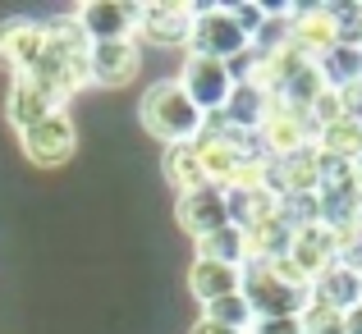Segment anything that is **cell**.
Returning a JSON list of instances; mask_svg holds the SVG:
<instances>
[{"label":"cell","mask_w":362,"mask_h":334,"mask_svg":"<svg viewBox=\"0 0 362 334\" xmlns=\"http://www.w3.org/2000/svg\"><path fill=\"white\" fill-rule=\"evenodd\" d=\"M88 60H92V37L83 32V23L78 18H55V23H46L42 60H37V69L23 73V78H33L37 88L51 97V106L60 110L64 101L78 97V92L92 83Z\"/></svg>","instance_id":"1"},{"label":"cell","mask_w":362,"mask_h":334,"mask_svg":"<svg viewBox=\"0 0 362 334\" xmlns=\"http://www.w3.org/2000/svg\"><path fill=\"white\" fill-rule=\"evenodd\" d=\"M138 119H142V129H147L151 138L170 142V147H175V142H193L197 133H202V110L184 97V88H179L175 78L151 83V88L142 92Z\"/></svg>","instance_id":"2"},{"label":"cell","mask_w":362,"mask_h":334,"mask_svg":"<svg viewBox=\"0 0 362 334\" xmlns=\"http://www.w3.org/2000/svg\"><path fill=\"white\" fill-rule=\"evenodd\" d=\"M239 293H243L247 307H252V321H284V316H303L312 307V284L284 280L266 261L243 266V289Z\"/></svg>","instance_id":"3"},{"label":"cell","mask_w":362,"mask_h":334,"mask_svg":"<svg viewBox=\"0 0 362 334\" xmlns=\"http://www.w3.org/2000/svg\"><path fill=\"white\" fill-rule=\"evenodd\" d=\"M247 32L234 23V14L225 5H197L193 14V32H188V55H206V60L230 64L234 55L247 51Z\"/></svg>","instance_id":"4"},{"label":"cell","mask_w":362,"mask_h":334,"mask_svg":"<svg viewBox=\"0 0 362 334\" xmlns=\"http://www.w3.org/2000/svg\"><path fill=\"white\" fill-rule=\"evenodd\" d=\"M257 138L266 142V156H293V151H308L312 142H317V124H312L308 110L298 106H284V101H271V110H266L262 129H257Z\"/></svg>","instance_id":"5"},{"label":"cell","mask_w":362,"mask_h":334,"mask_svg":"<svg viewBox=\"0 0 362 334\" xmlns=\"http://www.w3.org/2000/svg\"><path fill=\"white\" fill-rule=\"evenodd\" d=\"M179 88H184V97L193 101L202 114H216V110H225V101H230L234 78H230V69H225L221 60L188 55L184 69H179Z\"/></svg>","instance_id":"6"},{"label":"cell","mask_w":362,"mask_h":334,"mask_svg":"<svg viewBox=\"0 0 362 334\" xmlns=\"http://www.w3.org/2000/svg\"><path fill=\"white\" fill-rule=\"evenodd\" d=\"M18 138H23V156L33 160V165H42V169L64 165V160L74 156V147H78L74 119H69L64 110L51 114V119H42V124H33V129H23Z\"/></svg>","instance_id":"7"},{"label":"cell","mask_w":362,"mask_h":334,"mask_svg":"<svg viewBox=\"0 0 362 334\" xmlns=\"http://www.w3.org/2000/svg\"><path fill=\"white\" fill-rule=\"evenodd\" d=\"M284 261H289L308 284H317L321 275H326L330 266L339 261V234H335V229H326V225H308V229H298V234H293V243H289V256H284Z\"/></svg>","instance_id":"8"},{"label":"cell","mask_w":362,"mask_h":334,"mask_svg":"<svg viewBox=\"0 0 362 334\" xmlns=\"http://www.w3.org/2000/svg\"><path fill=\"white\" fill-rule=\"evenodd\" d=\"M46 51V23H33V18H9L0 23V69H9L14 78L37 69Z\"/></svg>","instance_id":"9"},{"label":"cell","mask_w":362,"mask_h":334,"mask_svg":"<svg viewBox=\"0 0 362 334\" xmlns=\"http://www.w3.org/2000/svg\"><path fill=\"white\" fill-rule=\"evenodd\" d=\"M83 23V32L92 42H133L142 23V5H119V0H97V5H83L74 14Z\"/></svg>","instance_id":"10"},{"label":"cell","mask_w":362,"mask_h":334,"mask_svg":"<svg viewBox=\"0 0 362 334\" xmlns=\"http://www.w3.org/2000/svg\"><path fill=\"white\" fill-rule=\"evenodd\" d=\"M175 220H179L184 234H193V238H206V234H216V229H225V225H230V211H225V188L206 184V188H197V193H179Z\"/></svg>","instance_id":"11"},{"label":"cell","mask_w":362,"mask_h":334,"mask_svg":"<svg viewBox=\"0 0 362 334\" xmlns=\"http://www.w3.org/2000/svg\"><path fill=\"white\" fill-rule=\"evenodd\" d=\"M88 73L97 88H124L138 73V42H92Z\"/></svg>","instance_id":"12"},{"label":"cell","mask_w":362,"mask_h":334,"mask_svg":"<svg viewBox=\"0 0 362 334\" xmlns=\"http://www.w3.org/2000/svg\"><path fill=\"white\" fill-rule=\"evenodd\" d=\"M193 14L197 5H179V0H165V5H142V37L156 46H179L193 32Z\"/></svg>","instance_id":"13"},{"label":"cell","mask_w":362,"mask_h":334,"mask_svg":"<svg viewBox=\"0 0 362 334\" xmlns=\"http://www.w3.org/2000/svg\"><path fill=\"white\" fill-rule=\"evenodd\" d=\"M289 46L312 64L335 46V28H330V18H326V5H298V14H293V23H289Z\"/></svg>","instance_id":"14"},{"label":"cell","mask_w":362,"mask_h":334,"mask_svg":"<svg viewBox=\"0 0 362 334\" xmlns=\"http://www.w3.org/2000/svg\"><path fill=\"white\" fill-rule=\"evenodd\" d=\"M321 188V156L317 147L293 151V156H275L271 160V193H317Z\"/></svg>","instance_id":"15"},{"label":"cell","mask_w":362,"mask_h":334,"mask_svg":"<svg viewBox=\"0 0 362 334\" xmlns=\"http://www.w3.org/2000/svg\"><path fill=\"white\" fill-rule=\"evenodd\" d=\"M312 302H326V307H335V311H354L362 302V266L335 261L312 284Z\"/></svg>","instance_id":"16"},{"label":"cell","mask_w":362,"mask_h":334,"mask_svg":"<svg viewBox=\"0 0 362 334\" xmlns=\"http://www.w3.org/2000/svg\"><path fill=\"white\" fill-rule=\"evenodd\" d=\"M188 289H193V298L202 302H216V298H230V293L243 289V270H234V266H221V261H202L197 256L193 270H188Z\"/></svg>","instance_id":"17"},{"label":"cell","mask_w":362,"mask_h":334,"mask_svg":"<svg viewBox=\"0 0 362 334\" xmlns=\"http://www.w3.org/2000/svg\"><path fill=\"white\" fill-rule=\"evenodd\" d=\"M5 114H9V124L23 133V129H33V124H42V119H51V114H60V110L51 106V97H46V92L37 88L33 78H14V88H9V101H5Z\"/></svg>","instance_id":"18"},{"label":"cell","mask_w":362,"mask_h":334,"mask_svg":"<svg viewBox=\"0 0 362 334\" xmlns=\"http://www.w3.org/2000/svg\"><path fill=\"white\" fill-rule=\"evenodd\" d=\"M312 147H317L326 160H344V165H358V156H362V119L344 114L339 124H326V129L317 133V142H312Z\"/></svg>","instance_id":"19"},{"label":"cell","mask_w":362,"mask_h":334,"mask_svg":"<svg viewBox=\"0 0 362 334\" xmlns=\"http://www.w3.org/2000/svg\"><path fill=\"white\" fill-rule=\"evenodd\" d=\"M266 110H271V97L266 92H257L252 83H234V92H230V101H225V124L230 129H239V133H257L262 129V119H266Z\"/></svg>","instance_id":"20"},{"label":"cell","mask_w":362,"mask_h":334,"mask_svg":"<svg viewBox=\"0 0 362 334\" xmlns=\"http://www.w3.org/2000/svg\"><path fill=\"white\" fill-rule=\"evenodd\" d=\"M243 234H247V261H280V256H289L293 229L280 215H266V220H257Z\"/></svg>","instance_id":"21"},{"label":"cell","mask_w":362,"mask_h":334,"mask_svg":"<svg viewBox=\"0 0 362 334\" xmlns=\"http://www.w3.org/2000/svg\"><path fill=\"white\" fill-rule=\"evenodd\" d=\"M321 78H326L330 92H349L362 83V46H330L326 55L317 60Z\"/></svg>","instance_id":"22"},{"label":"cell","mask_w":362,"mask_h":334,"mask_svg":"<svg viewBox=\"0 0 362 334\" xmlns=\"http://www.w3.org/2000/svg\"><path fill=\"white\" fill-rule=\"evenodd\" d=\"M160 169H165V179L175 184V193H197V188H206V169H202V160H197L193 142H175V147H165Z\"/></svg>","instance_id":"23"},{"label":"cell","mask_w":362,"mask_h":334,"mask_svg":"<svg viewBox=\"0 0 362 334\" xmlns=\"http://www.w3.org/2000/svg\"><path fill=\"white\" fill-rule=\"evenodd\" d=\"M197 256H202V261H221V266L243 270L247 266V234L239 225H225V229H216V234L197 238Z\"/></svg>","instance_id":"24"},{"label":"cell","mask_w":362,"mask_h":334,"mask_svg":"<svg viewBox=\"0 0 362 334\" xmlns=\"http://www.w3.org/2000/svg\"><path fill=\"white\" fill-rule=\"evenodd\" d=\"M202 321H216V326H225V330L247 334V326H252V307L243 302V293H230V298L206 302V307H202Z\"/></svg>","instance_id":"25"},{"label":"cell","mask_w":362,"mask_h":334,"mask_svg":"<svg viewBox=\"0 0 362 334\" xmlns=\"http://www.w3.org/2000/svg\"><path fill=\"white\" fill-rule=\"evenodd\" d=\"M280 220L298 234L308 225H321V206H317V193H280Z\"/></svg>","instance_id":"26"},{"label":"cell","mask_w":362,"mask_h":334,"mask_svg":"<svg viewBox=\"0 0 362 334\" xmlns=\"http://www.w3.org/2000/svg\"><path fill=\"white\" fill-rule=\"evenodd\" d=\"M335 46H362V5H326Z\"/></svg>","instance_id":"27"},{"label":"cell","mask_w":362,"mask_h":334,"mask_svg":"<svg viewBox=\"0 0 362 334\" xmlns=\"http://www.w3.org/2000/svg\"><path fill=\"white\" fill-rule=\"evenodd\" d=\"M298 326H303V334H344V311L326 307V302H312L298 316Z\"/></svg>","instance_id":"28"},{"label":"cell","mask_w":362,"mask_h":334,"mask_svg":"<svg viewBox=\"0 0 362 334\" xmlns=\"http://www.w3.org/2000/svg\"><path fill=\"white\" fill-rule=\"evenodd\" d=\"M230 14H234V23L247 32V42H252V32L262 28V18H266V5H234Z\"/></svg>","instance_id":"29"},{"label":"cell","mask_w":362,"mask_h":334,"mask_svg":"<svg viewBox=\"0 0 362 334\" xmlns=\"http://www.w3.org/2000/svg\"><path fill=\"white\" fill-rule=\"evenodd\" d=\"M252 334H303L298 316H284V321H252Z\"/></svg>","instance_id":"30"},{"label":"cell","mask_w":362,"mask_h":334,"mask_svg":"<svg viewBox=\"0 0 362 334\" xmlns=\"http://www.w3.org/2000/svg\"><path fill=\"white\" fill-rule=\"evenodd\" d=\"M188 334H239V330H225V326H216V321H197Z\"/></svg>","instance_id":"31"}]
</instances>
